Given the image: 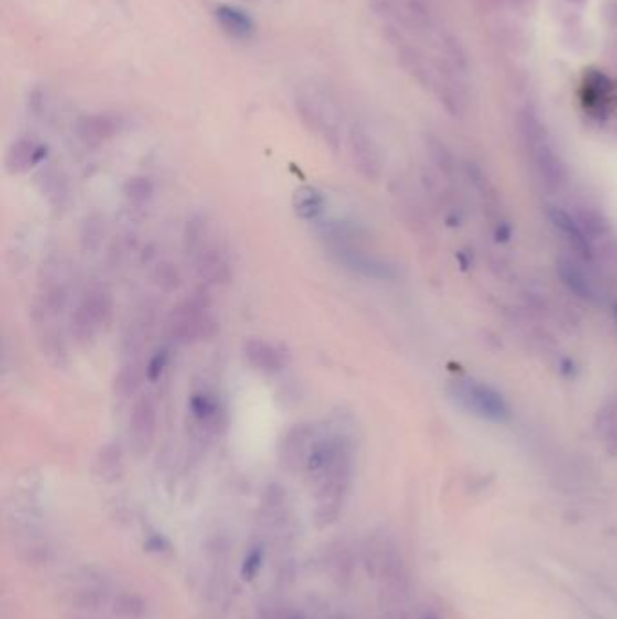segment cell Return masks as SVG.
<instances>
[{
    "label": "cell",
    "mask_w": 617,
    "mask_h": 619,
    "mask_svg": "<svg viewBox=\"0 0 617 619\" xmlns=\"http://www.w3.org/2000/svg\"><path fill=\"white\" fill-rule=\"evenodd\" d=\"M111 605L112 613L120 619H144L147 616V603L136 592L129 591L114 592Z\"/></svg>",
    "instance_id": "603a6c76"
},
{
    "label": "cell",
    "mask_w": 617,
    "mask_h": 619,
    "mask_svg": "<svg viewBox=\"0 0 617 619\" xmlns=\"http://www.w3.org/2000/svg\"><path fill=\"white\" fill-rule=\"evenodd\" d=\"M449 395L465 411L491 422L509 421V406L500 391L478 380H456L449 388Z\"/></svg>",
    "instance_id": "52a82bcc"
},
{
    "label": "cell",
    "mask_w": 617,
    "mask_h": 619,
    "mask_svg": "<svg viewBox=\"0 0 617 619\" xmlns=\"http://www.w3.org/2000/svg\"><path fill=\"white\" fill-rule=\"evenodd\" d=\"M69 619H100V618H92V616H86V614H73L71 618Z\"/></svg>",
    "instance_id": "83f0119b"
},
{
    "label": "cell",
    "mask_w": 617,
    "mask_h": 619,
    "mask_svg": "<svg viewBox=\"0 0 617 619\" xmlns=\"http://www.w3.org/2000/svg\"><path fill=\"white\" fill-rule=\"evenodd\" d=\"M112 317V297L103 286H89L69 315V334L79 347H89Z\"/></svg>",
    "instance_id": "5b68a950"
},
{
    "label": "cell",
    "mask_w": 617,
    "mask_h": 619,
    "mask_svg": "<svg viewBox=\"0 0 617 619\" xmlns=\"http://www.w3.org/2000/svg\"><path fill=\"white\" fill-rule=\"evenodd\" d=\"M548 219L559 230V234L570 243V247L585 261H592V245H590V240L583 232V229H581V225H580V221L576 219L574 214H570V212H567L563 208L552 207L548 210Z\"/></svg>",
    "instance_id": "ac0fdd59"
},
{
    "label": "cell",
    "mask_w": 617,
    "mask_h": 619,
    "mask_svg": "<svg viewBox=\"0 0 617 619\" xmlns=\"http://www.w3.org/2000/svg\"><path fill=\"white\" fill-rule=\"evenodd\" d=\"M245 2H258V0H245Z\"/></svg>",
    "instance_id": "f546056e"
},
{
    "label": "cell",
    "mask_w": 617,
    "mask_h": 619,
    "mask_svg": "<svg viewBox=\"0 0 617 619\" xmlns=\"http://www.w3.org/2000/svg\"><path fill=\"white\" fill-rule=\"evenodd\" d=\"M321 437V426L299 422L286 430L279 443V462L292 473L306 471L310 456Z\"/></svg>",
    "instance_id": "ba28073f"
},
{
    "label": "cell",
    "mask_w": 617,
    "mask_h": 619,
    "mask_svg": "<svg viewBox=\"0 0 617 619\" xmlns=\"http://www.w3.org/2000/svg\"><path fill=\"white\" fill-rule=\"evenodd\" d=\"M524 133L530 144L532 156L536 162V167L541 177H545V183L548 187H561L565 183V165L559 160V156L554 153L550 144L547 142L537 120L532 116L524 118Z\"/></svg>",
    "instance_id": "30bf717a"
},
{
    "label": "cell",
    "mask_w": 617,
    "mask_h": 619,
    "mask_svg": "<svg viewBox=\"0 0 617 619\" xmlns=\"http://www.w3.org/2000/svg\"><path fill=\"white\" fill-rule=\"evenodd\" d=\"M94 476L101 482H114L123 473V451L118 443H105L92 464Z\"/></svg>",
    "instance_id": "7402d4cb"
},
{
    "label": "cell",
    "mask_w": 617,
    "mask_h": 619,
    "mask_svg": "<svg viewBox=\"0 0 617 619\" xmlns=\"http://www.w3.org/2000/svg\"><path fill=\"white\" fill-rule=\"evenodd\" d=\"M348 149L352 156L353 167L360 176L377 181L384 171V158L378 144L373 136L360 125H353L348 133Z\"/></svg>",
    "instance_id": "8fae6325"
},
{
    "label": "cell",
    "mask_w": 617,
    "mask_h": 619,
    "mask_svg": "<svg viewBox=\"0 0 617 619\" xmlns=\"http://www.w3.org/2000/svg\"><path fill=\"white\" fill-rule=\"evenodd\" d=\"M156 281L160 286H164L165 290H173L179 284V275L175 266L160 265L156 270Z\"/></svg>",
    "instance_id": "4316f807"
},
{
    "label": "cell",
    "mask_w": 617,
    "mask_h": 619,
    "mask_svg": "<svg viewBox=\"0 0 617 619\" xmlns=\"http://www.w3.org/2000/svg\"><path fill=\"white\" fill-rule=\"evenodd\" d=\"M147 380V362L144 364L138 358L129 360L114 379V399L129 400L138 391L142 382Z\"/></svg>",
    "instance_id": "44dd1931"
},
{
    "label": "cell",
    "mask_w": 617,
    "mask_h": 619,
    "mask_svg": "<svg viewBox=\"0 0 617 619\" xmlns=\"http://www.w3.org/2000/svg\"><path fill=\"white\" fill-rule=\"evenodd\" d=\"M214 332L216 321L210 314L208 297L203 292H196L177 303L167 317V334L179 345H192L208 339Z\"/></svg>",
    "instance_id": "277c9868"
},
{
    "label": "cell",
    "mask_w": 617,
    "mask_h": 619,
    "mask_svg": "<svg viewBox=\"0 0 617 619\" xmlns=\"http://www.w3.org/2000/svg\"><path fill=\"white\" fill-rule=\"evenodd\" d=\"M154 196V185L149 177H129L123 185V197L133 207H144L147 205Z\"/></svg>",
    "instance_id": "d4e9b609"
},
{
    "label": "cell",
    "mask_w": 617,
    "mask_h": 619,
    "mask_svg": "<svg viewBox=\"0 0 617 619\" xmlns=\"http://www.w3.org/2000/svg\"><path fill=\"white\" fill-rule=\"evenodd\" d=\"M169 364V350H160L147 360V380L156 382Z\"/></svg>",
    "instance_id": "484cf974"
},
{
    "label": "cell",
    "mask_w": 617,
    "mask_h": 619,
    "mask_svg": "<svg viewBox=\"0 0 617 619\" xmlns=\"http://www.w3.org/2000/svg\"><path fill=\"white\" fill-rule=\"evenodd\" d=\"M355 449L348 432L341 424L321 426V437L306 465V475L315 486V524L324 528L334 524L345 507L352 486Z\"/></svg>",
    "instance_id": "6da1fadb"
},
{
    "label": "cell",
    "mask_w": 617,
    "mask_h": 619,
    "mask_svg": "<svg viewBox=\"0 0 617 619\" xmlns=\"http://www.w3.org/2000/svg\"><path fill=\"white\" fill-rule=\"evenodd\" d=\"M46 158H48V147L42 142L29 138V136H22L11 142V145L7 147L4 165L9 175L16 176V175H24L35 167L44 165Z\"/></svg>",
    "instance_id": "9a60e30c"
},
{
    "label": "cell",
    "mask_w": 617,
    "mask_h": 619,
    "mask_svg": "<svg viewBox=\"0 0 617 619\" xmlns=\"http://www.w3.org/2000/svg\"><path fill=\"white\" fill-rule=\"evenodd\" d=\"M37 183H38L42 196L48 199V203L53 208H64L68 205L71 192H69L68 179L60 171L49 165L42 167L37 176Z\"/></svg>",
    "instance_id": "ffe728a7"
},
{
    "label": "cell",
    "mask_w": 617,
    "mask_h": 619,
    "mask_svg": "<svg viewBox=\"0 0 617 619\" xmlns=\"http://www.w3.org/2000/svg\"><path fill=\"white\" fill-rule=\"evenodd\" d=\"M212 16L218 27L232 40H250L256 33V22L241 7L230 4H218L212 9Z\"/></svg>",
    "instance_id": "2e32d148"
},
{
    "label": "cell",
    "mask_w": 617,
    "mask_h": 619,
    "mask_svg": "<svg viewBox=\"0 0 617 619\" xmlns=\"http://www.w3.org/2000/svg\"><path fill=\"white\" fill-rule=\"evenodd\" d=\"M556 266H558V275L561 283L572 293H576L580 299L589 301L592 304H603L605 292L601 284L596 281V277L585 266L580 265L572 258H559Z\"/></svg>",
    "instance_id": "5bb4252c"
},
{
    "label": "cell",
    "mask_w": 617,
    "mask_h": 619,
    "mask_svg": "<svg viewBox=\"0 0 617 619\" xmlns=\"http://www.w3.org/2000/svg\"><path fill=\"white\" fill-rule=\"evenodd\" d=\"M295 216L308 223H317L326 212V196L314 185H301L292 196Z\"/></svg>",
    "instance_id": "d6986e66"
},
{
    "label": "cell",
    "mask_w": 617,
    "mask_h": 619,
    "mask_svg": "<svg viewBox=\"0 0 617 619\" xmlns=\"http://www.w3.org/2000/svg\"><path fill=\"white\" fill-rule=\"evenodd\" d=\"M127 127V120L118 112H89L77 118L75 134L86 145H101Z\"/></svg>",
    "instance_id": "7c38bea8"
},
{
    "label": "cell",
    "mask_w": 617,
    "mask_h": 619,
    "mask_svg": "<svg viewBox=\"0 0 617 619\" xmlns=\"http://www.w3.org/2000/svg\"><path fill=\"white\" fill-rule=\"evenodd\" d=\"M158 433V406L153 395L144 393L134 399L129 413V443L131 449L144 456L151 451Z\"/></svg>",
    "instance_id": "9c48e42d"
},
{
    "label": "cell",
    "mask_w": 617,
    "mask_h": 619,
    "mask_svg": "<svg viewBox=\"0 0 617 619\" xmlns=\"http://www.w3.org/2000/svg\"><path fill=\"white\" fill-rule=\"evenodd\" d=\"M598 433L603 443L617 454V400L605 404L598 415Z\"/></svg>",
    "instance_id": "cb8c5ba5"
},
{
    "label": "cell",
    "mask_w": 617,
    "mask_h": 619,
    "mask_svg": "<svg viewBox=\"0 0 617 619\" xmlns=\"http://www.w3.org/2000/svg\"><path fill=\"white\" fill-rule=\"evenodd\" d=\"M328 254L337 265L350 270L353 273L375 281H393L397 279L399 268L393 265L391 261L378 258L371 252H367L364 247L358 243V236H350V238H337V240H328L323 241Z\"/></svg>",
    "instance_id": "8992f818"
},
{
    "label": "cell",
    "mask_w": 617,
    "mask_h": 619,
    "mask_svg": "<svg viewBox=\"0 0 617 619\" xmlns=\"http://www.w3.org/2000/svg\"><path fill=\"white\" fill-rule=\"evenodd\" d=\"M299 122L330 151L343 145V112L334 92L319 82H303L293 91Z\"/></svg>",
    "instance_id": "7a4b0ae2"
},
{
    "label": "cell",
    "mask_w": 617,
    "mask_h": 619,
    "mask_svg": "<svg viewBox=\"0 0 617 619\" xmlns=\"http://www.w3.org/2000/svg\"><path fill=\"white\" fill-rule=\"evenodd\" d=\"M31 323L42 357L57 368L64 366L68 362L69 332V326H66V308L35 295L31 303Z\"/></svg>",
    "instance_id": "3957f363"
},
{
    "label": "cell",
    "mask_w": 617,
    "mask_h": 619,
    "mask_svg": "<svg viewBox=\"0 0 617 619\" xmlns=\"http://www.w3.org/2000/svg\"><path fill=\"white\" fill-rule=\"evenodd\" d=\"M188 422H190L192 433L199 441L214 435L221 424L219 399L208 390H201L194 393L188 400Z\"/></svg>",
    "instance_id": "4fadbf2b"
},
{
    "label": "cell",
    "mask_w": 617,
    "mask_h": 619,
    "mask_svg": "<svg viewBox=\"0 0 617 619\" xmlns=\"http://www.w3.org/2000/svg\"><path fill=\"white\" fill-rule=\"evenodd\" d=\"M245 360L258 371L277 373L286 368L288 355L279 347L266 339H249L243 345Z\"/></svg>",
    "instance_id": "e0dca14e"
},
{
    "label": "cell",
    "mask_w": 617,
    "mask_h": 619,
    "mask_svg": "<svg viewBox=\"0 0 617 619\" xmlns=\"http://www.w3.org/2000/svg\"><path fill=\"white\" fill-rule=\"evenodd\" d=\"M614 319H616V325H617V304L614 306Z\"/></svg>",
    "instance_id": "f1b7e54d"
}]
</instances>
